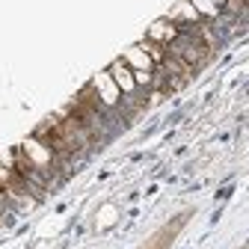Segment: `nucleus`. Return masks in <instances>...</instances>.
Here are the masks:
<instances>
[{"label":"nucleus","mask_w":249,"mask_h":249,"mask_svg":"<svg viewBox=\"0 0 249 249\" xmlns=\"http://www.w3.org/2000/svg\"><path fill=\"white\" fill-rule=\"evenodd\" d=\"M18 151H21L24 158H27L30 163H33V166H36L45 178L53 172V166H56V160H59V154H56L53 148H48L39 137H27V140L18 145Z\"/></svg>","instance_id":"obj_1"},{"label":"nucleus","mask_w":249,"mask_h":249,"mask_svg":"<svg viewBox=\"0 0 249 249\" xmlns=\"http://www.w3.org/2000/svg\"><path fill=\"white\" fill-rule=\"evenodd\" d=\"M89 86L95 89V95H98V101H101L104 107H119V101H122V89L116 86V80L110 77V71H101Z\"/></svg>","instance_id":"obj_2"},{"label":"nucleus","mask_w":249,"mask_h":249,"mask_svg":"<svg viewBox=\"0 0 249 249\" xmlns=\"http://www.w3.org/2000/svg\"><path fill=\"white\" fill-rule=\"evenodd\" d=\"M172 24H178L181 30H193V27H199V24H205V18L196 12V6L190 3V0H178V3L172 6V12L166 15Z\"/></svg>","instance_id":"obj_3"},{"label":"nucleus","mask_w":249,"mask_h":249,"mask_svg":"<svg viewBox=\"0 0 249 249\" xmlns=\"http://www.w3.org/2000/svg\"><path fill=\"white\" fill-rule=\"evenodd\" d=\"M107 71H110V77L116 80V86L122 89V95H134V92H137V77H134V69H131L124 59H116Z\"/></svg>","instance_id":"obj_4"},{"label":"nucleus","mask_w":249,"mask_h":249,"mask_svg":"<svg viewBox=\"0 0 249 249\" xmlns=\"http://www.w3.org/2000/svg\"><path fill=\"white\" fill-rule=\"evenodd\" d=\"M181 36V27L178 24H172L169 18H160V21H154L151 27H148V36L145 39H151V42H158V45H172L175 39Z\"/></svg>","instance_id":"obj_5"},{"label":"nucleus","mask_w":249,"mask_h":249,"mask_svg":"<svg viewBox=\"0 0 249 249\" xmlns=\"http://www.w3.org/2000/svg\"><path fill=\"white\" fill-rule=\"evenodd\" d=\"M122 59L128 62V66L134 69V71H158V66H154V59L140 48V45H134V48H128L122 53Z\"/></svg>","instance_id":"obj_6"},{"label":"nucleus","mask_w":249,"mask_h":249,"mask_svg":"<svg viewBox=\"0 0 249 249\" xmlns=\"http://www.w3.org/2000/svg\"><path fill=\"white\" fill-rule=\"evenodd\" d=\"M190 3L196 6V12H199L205 21H216V18L223 15V9L216 6V3H211V0H190Z\"/></svg>","instance_id":"obj_7"},{"label":"nucleus","mask_w":249,"mask_h":249,"mask_svg":"<svg viewBox=\"0 0 249 249\" xmlns=\"http://www.w3.org/2000/svg\"><path fill=\"white\" fill-rule=\"evenodd\" d=\"M211 3H216L220 9H226V3H229V0H211Z\"/></svg>","instance_id":"obj_8"}]
</instances>
